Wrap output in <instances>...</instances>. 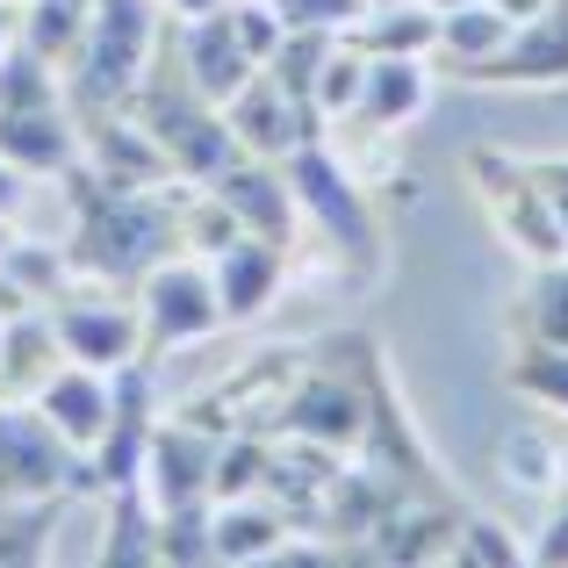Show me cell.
Here are the masks:
<instances>
[{
    "label": "cell",
    "instance_id": "cell-11",
    "mask_svg": "<svg viewBox=\"0 0 568 568\" xmlns=\"http://www.w3.org/2000/svg\"><path fill=\"white\" fill-rule=\"evenodd\" d=\"M216 439L223 432L194 425V417H159L152 425V446H144V497L159 511L173 504H209V475H216Z\"/></svg>",
    "mask_w": 568,
    "mask_h": 568
},
{
    "label": "cell",
    "instance_id": "cell-27",
    "mask_svg": "<svg viewBox=\"0 0 568 568\" xmlns=\"http://www.w3.org/2000/svg\"><path fill=\"white\" fill-rule=\"evenodd\" d=\"M497 475H504V489H518V497H547V504H555L561 439H547L540 425H511L497 439Z\"/></svg>",
    "mask_w": 568,
    "mask_h": 568
},
{
    "label": "cell",
    "instance_id": "cell-23",
    "mask_svg": "<svg viewBox=\"0 0 568 568\" xmlns=\"http://www.w3.org/2000/svg\"><path fill=\"white\" fill-rule=\"evenodd\" d=\"M353 43L367 58H432L439 43V14L425 0H367V14L353 22Z\"/></svg>",
    "mask_w": 568,
    "mask_h": 568
},
{
    "label": "cell",
    "instance_id": "cell-8",
    "mask_svg": "<svg viewBox=\"0 0 568 568\" xmlns=\"http://www.w3.org/2000/svg\"><path fill=\"white\" fill-rule=\"evenodd\" d=\"M468 181L483 194L489 223H497V237L518 252V260H561L568 237L555 223V209H547V187L532 181V159H511V152H468Z\"/></svg>",
    "mask_w": 568,
    "mask_h": 568
},
{
    "label": "cell",
    "instance_id": "cell-3",
    "mask_svg": "<svg viewBox=\"0 0 568 568\" xmlns=\"http://www.w3.org/2000/svg\"><path fill=\"white\" fill-rule=\"evenodd\" d=\"M159 43H166V0H94L80 58L65 65V101L72 115L123 109L138 80L152 72Z\"/></svg>",
    "mask_w": 568,
    "mask_h": 568
},
{
    "label": "cell",
    "instance_id": "cell-34",
    "mask_svg": "<svg viewBox=\"0 0 568 568\" xmlns=\"http://www.w3.org/2000/svg\"><path fill=\"white\" fill-rule=\"evenodd\" d=\"M454 561L460 568H518L526 547L504 518H460V540H454Z\"/></svg>",
    "mask_w": 568,
    "mask_h": 568
},
{
    "label": "cell",
    "instance_id": "cell-6",
    "mask_svg": "<svg viewBox=\"0 0 568 568\" xmlns=\"http://www.w3.org/2000/svg\"><path fill=\"white\" fill-rule=\"evenodd\" d=\"M138 317H144V353H187L202 338L223 332V303H216V274L194 252H166L152 274L138 281Z\"/></svg>",
    "mask_w": 568,
    "mask_h": 568
},
{
    "label": "cell",
    "instance_id": "cell-35",
    "mask_svg": "<svg viewBox=\"0 0 568 568\" xmlns=\"http://www.w3.org/2000/svg\"><path fill=\"white\" fill-rule=\"evenodd\" d=\"M231 29H237V43L252 51V65H266V58L281 51V37H288V22H281L274 0H231Z\"/></svg>",
    "mask_w": 568,
    "mask_h": 568
},
{
    "label": "cell",
    "instance_id": "cell-25",
    "mask_svg": "<svg viewBox=\"0 0 568 568\" xmlns=\"http://www.w3.org/2000/svg\"><path fill=\"white\" fill-rule=\"evenodd\" d=\"M87 22H94V0H22V8H14V37L37 58H51L58 72L80 58Z\"/></svg>",
    "mask_w": 568,
    "mask_h": 568
},
{
    "label": "cell",
    "instance_id": "cell-9",
    "mask_svg": "<svg viewBox=\"0 0 568 568\" xmlns=\"http://www.w3.org/2000/svg\"><path fill=\"white\" fill-rule=\"evenodd\" d=\"M303 367H310V353L266 346L245 367H231L223 382H209L194 403H181V417H194L209 432H281V410H288V388L303 382Z\"/></svg>",
    "mask_w": 568,
    "mask_h": 568
},
{
    "label": "cell",
    "instance_id": "cell-5",
    "mask_svg": "<svg viewBox=\"0 0 568 568\" xmlns=\"http://www.w3.org/2000/svg\"><path fill=\"white\" fill-rule=\"evenodd\" d=\"M80 489H94L87 454H72L29 396H0V497L8 504H65Z\"/></svg>",
    "mask_w": 568,
    "mask_h": 568
},
{
    "label": "cell",
    "instance_id": "cell-26",
    "mask_svg": "<svg viewBox=\"0 0 568 568\" xmlns=\"http://www.w3.org/2000/svg\"><path fill=\"white\" fill-rule=\"evenodd\" d=\"M101 561H109V568L159 561V504L144 497V483L109 489V532H101Z\"/></svg>",
    "mask_w": 568,
    "mask_h": 568
},
{
    "label": "cell",
    "instance_id": "cell-15",
    "mask_svg": "<svg viewBox=\"0 0 568 568\" xmlns=\"http://www.w3.org/2000/svg\"><path fill=\"white\" fill-rule=\"evenodd\" d=\"M209 274H216L223 324H252V317H266V310H274V295H281V288H288V245L237 231L231 245L209 260Z\"/></svg>",
    "mask_w": 568,
    "mask_h": 568
},
{
    "label": "cell",
    "instance_id": "cell-18",
    "mask_svg": "<svg viewBox=\"0 0 568 568\" xmlns=\"http://www.w3.org/2000/svg\"><path fill=\"white\" fill-rule=\"evenodd\" d=\"M223 194V209L237 216V231L252 237H274V245H295V223H303V209H295V187H288V166L281 159H237L231 173H216L209 181Z\"/></svg>",
    "mask_w": 568,
    "mask_h": 568
},
{
    "label": "cell",
    "instance_id": "cell-13",
    "mask_svg": "<svg viewBox=\"0 0 568 568\" xmlns=\"http://www.w3.org/2000/svg\"><path fill=\"white\" fill-rule=\"evenodd\" d=\"M223 115H231V138L245 144L252 159H288L303 138H324L317 115H310L303 101H295V94H288V87H281L266 65L252 72V80L237 87L231 101H223Z\"/></svg>",
    "mask_w": 568,
    "mask_h": 568
},
{
    "label": "cell",
    "instance_id": "cell-31",
    "mask_svg": "<svg viewBox=\"0 0 568 568\" xmlns=\"http://www.w3.org/2000/svg\"><path fill=\"white\" fill-rule=\"evenodd\" d=\"M511 388H518L526 403H540L547 417H568V346H540V338H518Z\"/></svg>",
    "mask_w": 568,
    "mask_h": 568
},
{
    "label": "cell",
    "instance_id": "cell-14",
    "mask_svg": "<svg viewBox=\"0 0 568 568\" xmlns=\"http://www.w3.org/2000/svg\"><path fill=\"white\" fill-rule=\"evenodd\" d=\"M173 58H181V80L202 101H216V109L252 80V72H260V65H252V51L237 43V29H231V8L194 14V22H173Z\"/></svg>",
    "mask_w": 568,
    "mask_h": 568
},
{
    "label": "cell",
    "instance_id": "cell-10",
    "mask_svg": "<svg viewBox=\"0 0 568 568\" xmlns=\"http://www.w3.org/2000/svg\"><path fill=\"white\" fill-rule=\"evenodd\" d=\"M58 324V346H65V361L80 367H101V375H123V367L152 361L144 353V317H138V295L123 303V288L109 295H58V303H43Z\"/></svg>",
    "mask_w": 568,
    "mask_h": 568
},
{
    "label": "cell",
    "instance_id": "cell-22",
    "mask_svg": "<svg viewBox=\"0 0 568 568\" xmlns=\"http://www.w3.org/2000/svg\"><path fill=\"white\" fill-rule=\"evenodd\" d=\"M65 367V346H58L51 310H14L0 317V396H37L43 382Z\"/></svg>",
    "mask_w": 568,
    "mask_h": 568
},
{
    "label": "cell",
    "instance_id": "cell-2",
    "mask_svg": "<svg viewBox=\"0 0 568 568\" xmlns=\"http://www.w3.org/2000/svg\"><path fill=\"white\" fill-rule=\"evenodd\" d=\"M123 109L159 138L173 181H187V187H209L216 173H231L237 159H245V144L231 138V115H223L216 101H202V94L181 80V72H173V37L159 43L152 72L138 80V94H130Z\"/></svg>",
    "mask_w": 568,
    "mask_h": 568
},
{
    "label": "cell",
    "instance_id": "cell-41",
    "mask_svg": "<svg viewBox=\"0 0 568 568\" xmlns=\"http://www.w3.org/2000/svg\"><path fill=\"white\" fill-rule=\"evenodd\" d=\"M497 8H504V14H511V29H518V22H532V14H540V8H547V0H497Z\"/></svg>",
    "mask_w": 568,
    "mask_h": 568
},
{
    "label": "cell",
    "instance_id": "cell-42",
    "mask_svg": "<svg viewBox=\"0 0 568 568\" xmlns=\"http://www.w3.org/2000/svg\"><path fill=\"white\" fill-rule=\"evenodd\" d=\"M14 43V0H0V51Z\"/></svg>",
    "mask_w": 568,
    "mask_h": 568
},
{
    "label": "cell",
    "instance_id": "cell-21",
    "mask_svg": "<svg viewBox=\"0 0 568 568\" xmlns=\"http://www.w3.org/2000/svg\"><path fill=\"white\" fill-rule=\"evenodd\" d=\"M288 540H295V526L266 489L260 497L209 504V547H216V561H281Z\"/></svg>",
    "mask_w": 568,
    "mask_h": 568
},
{
    "label": "cell",
    "instance_id": "cell-38",
    "mask_svg": "<svg viewBox=\"0 0 568 568\" xmlns=\"http://www.w3.org/2000/svg\"><path fill=\"white\" fill-rule=\"evenodd\" d=\"M532 181L547 187V209H555V223L568 237V159H532Z\"/></svg>",
    "mask_w": 568,
    "mask_h": 568
},
{
    "label": "cell",
    "instance_id": "cell-40",
    "mask_svg": "<svg viewBox=\"0 0 568 568\" xmlns=\"http://www.w3.org/2000/svg\"><path fill=\"white\" fill-rule=\"evenodd\" d=\"M216 8H231V0H166L173 22H194V14H216Z\"/></svg>",
    "mask_w": 568,
    "mask_h": 568
},
{
    "label": "cell",
    "instance_id": "cell-30",
    "mask_svg": "<svg viewBox=\"0 0 568 568\" xmlns=\"http://www.w3.org/2000/svg\"><path fill=\"white\" fill-rule=\"evenodd\" d=\"M58 101H65V72L14 37L0 51V109H58Z\"/></svg>",
    "mask_w": 568,
    "mask_h": 568
},
{
    "label": "cell",
    "instance_id": "cell-19",
    "mask_svg": "<svg viewBox=\"0 0 568 568\" xmlns=\"http://www.w3.org/2000/svg\"><path fill=\"white\" fill-rule=\"evenodd\" d=\"M29 403H37V410L58 425V439H65L72 454H94V446H101V432L115 425V375L65 361V367H58V375L43 382Z\"/></svg>",
    "mask_w": 568,
    "mask_h": 568
},
{
    "label": "cell",
    "instance_id": "cell-37",
    "mask_svg": "<svg viewBox=\"0 0 568 568\" xmlns=\"http://www.w3.org/2000/svg\"><path fill=\"white\" fill-rule=\"evenodd\" d=\"M526 561H540V568H568V504H555V511H547V526L532 532Z\"/></svg>",
    "mask_w": 568,
    "mask_h": 568
},
{
    "label": "cell",
    "instance_id": "cell-12",
    "mask_svg": "<svg viewBox=\"0 0 568 568\" xmlns=\"http://www.w3.org/2000/svg\"><path fill=\"white\" fill-rule=\"evenodd\" d=\"M460 540V511L446 504V489H425V497H403L396 511L353 547V561H388V568H425V561H454Z\"/></svg>",
    "mask_w": 568,
    "mask_h": 568
},
{
    "label": "cell",
    "instance_id": "cell-36",
    "mask_svg": "<svg viewBox=\"0 0 568 568\" xmlns=\"http://www.w3.org/2000/svg\"><path fill=\"white\" fill-rule=\"evenodd\" d=\"M288 29H332V37H353V22L367 14V0H274Z\"/></svg>",
    "mask_w": 568,
    "mask_h": 568
},
{
    "label": "cell",
    "instance_id": "cell-7",
    "mask_svg": "<svg viewBox=\"0 0 568 568\" xmlns=\"http://www.w3.org/2000/svg\"><path fill=\"white\" fill-rule=\"evenodd\" d=\"M375 396H382L375 367H303V382L288 388V410H281V432L332 446V454H361L367 425H375Z\"/></svg>",
    "mask_w": 568,
    "mask_h": 568
},
{
    "label": "cell",
    "instance_id": "cell-44",
    "mask_svg": "<svg viewBox=\"0 0 568 568\" xmlns=\"http://www.w3.org/2000/svg\"><path fill=\"white\" fill-rule=\"evenodd\" d=\"M425 8H432V14H446V8H468V0H425Z\"/></svg>",
    "mask_w": 568,
    "mask_h": 568
},
{
    "label": "cell",
    "instance_id": "cell-45",
    "mask_svg": "<svg viewBox=\"0 0 568 568\" xmlns=\"http://www.w3.org/2000/svg\"><path fill=\"white\" fill-rule=\"evenodd\" d=\"M14 8H22V0H14Z\"/></svg>",
    "mask_w": 568,
    "mask_h": 568
},
{
    "label": "cell",
    "instance_id": "cell-20",
    "mask_svg": "<svg viewBox=\"0 0 568 568\" xmlns=\"http://www.w3.org/2000/svg\"><path fill=\"white\" fill-rule=\"evenodd\" d=\"M432 101V58H367V87H361V115L346 130L388 138V130L417 123Z\"/></svg>",
    "mask_w": 568,
    "mask_h": 568
},
{
    "label": "cell",
    "instance_id": "cell-29",
    "mask_svg": "<svg viewBox=\"0 0 568 568\" xmlns=\"http://www.w3.org/2000/svg\"><path fill=\"white\" fill-rule=\"evenodd\" d=\"M361 87H367V51L353 37H338L332 58H324V72H317V94H310L317 123L324 130H346L353 115H361Z\"/></svg>",
    "mask_w": 568,
    "mask_h": 568
},
{
    "label": "cell",
    "instance_id": "cell-43",
    "mask_svg": "<svg viewBox=\"0 0 568 568\" xmlns=\"http://www.w3.org/2000/svg\"><path fill=\"white\" fill-rule=\"evenodd\" d=\"M555 504H568V439H561V483H555Z\"/></svg>",
    "mask_w": 568,
    "mask_h": 568
},
{
    "label": "cell",
    "instance_id": "cell-24",
    "mask_svg": "<svg viewBox=\"0 0 568 568\" xmlns=\"http://www.w3.org/2000/svg\"><path fill=\"white\" fill-rule=\"evenodd\" d=\"M504 43H511V14H504L497 0H468V8L439 14V43H432V58H446V65H460V72H483Z\"/></svg>",
    "mask_w": 568,
    "mask_h": 568
},
{
    "label": "cell",
    "instance_id": "cell-28",
    "mask_svg": "<svg viewBox=\"0 0 568 568\" xmlns=\"http://www.w3.org/2000/svg\"><path fill=\"white\" fill-rule=\"evenodd\" d=\"M511 332L540 338V346H568V252L532 266V288L511 303Z\"/></svg>",
    "mask_w": 568,
    "mask_h": 568
},
{
    "label": "cell",
    "instance_id": "cell-4",
    "mask_svg": "<svg viewBox=\"0 0 568 568\" xmlns=\"http://www.w3.org/2000/svg\"><path fill=\"white\" fill-rule=\"evenodd\" d=\"M281 166H288L295 209H303L310 231H317L338 260H353V266H367V274H375V266H382L375 209H367V187L353 181V166L332 152V138H303L288 159H281Z\"/></svg>",
    "mask_w": 568,
    "mask_h": 568
},
{
    "label": "cell",
    "instance_id": "cell-39",
    "mask_svg": "<svg viewBox=\"0 0 568 568\" xmlns=\"http://www.w3.org/2000/svg\"><path fill=\"white\" fill-rule=\"evenodd\" d=\"M22 194H29V181L8 166V159H0V216H14V209H22Z\"/></svg>",
    "mask_w": 568,
    "mask_h": 568
},
{
    "label": "cell",
    "instance_id": "cell-1",
    "mask_svg": "<svg viewBox=\"0 0 568 568\" xmlns=\"http://www.w3.org/2000/svg\"><path fill=\"white\" fill-rule=\"evenodd\" d=\"M65 202H72V237H65V266L94 288H138L166 252H181V223H173V187H115L101 173L72 166L65 173Z\"/></svg>",
    "mask_w": 568,
    "mask_h": 568
},
{
    "label": "cell",
    "instance_id": "cell-33",
    "mask_svg": "<svg viewBox=\"0 0 568 568\" xmlns=\"http://www.w3.org/2000/svg\"><path fill=\"white\" fill-rule=\"evenodd\" d=\"M159 561H173V568L216 561V547H209V504H173V511H159Z\"/></svg>",
    "mask_w": 568,
    "mask_h": 568
},
{
    "label": "cell",
    "instance_id": "cell-16",
    "mask_svg": "<svg viewBox=\"0 0 568 568\" xmlns=\"http://www.w3.org/2000/svg\"><path fill=\"white\" fill-rule=\"evenodd\" d=\"M0 159L22 181H65L80 166V115H72V101H58V109H0Z\"/></svg>",
    "mask_w": 568,
    "mask_h": 568
},
{
    "label": "cell",
    "instance_id": "cell-32",
    "mask_svg": "<svg viewBox=\"0 0 568 568\" xmlns=\"http://www.w3.org/2000/svg\"><path fill=\"white\" fill-rule=\"evenodd\" d=\"M51 526H58V504H8V497H0V568L43 561Z\"/></svg>",
    "mask_w": 568,
    "mask_h": 568
},
{
    "label": "cell",
    "instance_id": "cell-17",
    "mask_svg": "<svg viewBox=\"0 0 568 568\" xmlns=\"http://www.w3.org/2000/svg\"><path fill=\"white\" fill-rule=\"evenodd\" d=\"M468 80L475 87H568V0H547L532 22H518L511 43Z\"/></svg>",
    "mask_w": 568,
    "mask_h": 568
}]
</instances>
